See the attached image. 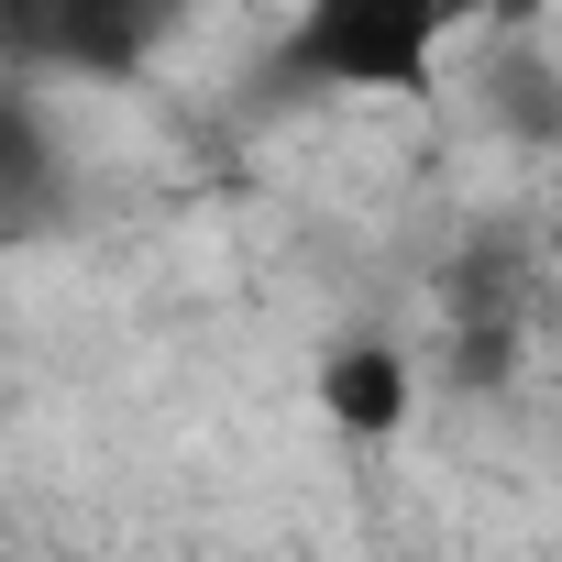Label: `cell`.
<instances>
[{
	"label": "cell",
	"instance_id": "obj_1",
	"mask_svg": "<svg viewBox=\"0 0 562 562\" xmlns=\"http://www.w3.org/2000/svg\"><path fill=\"white\" fill-rule=\"evenodd\" d=\"M463 23L441 0H310V12L265 45V78L299 100H408L452 67Z\"/></svg>",
	"mask_w": 562,
	"mask_h": 562
},
{
	"label": "cell",
	"instance_id": "obj_2",
	"mask_svg": "<svg viewBox=\"0 0 562 562\" xmlns=\"http://www.w3.org/2000/svg\"><path fill=\"white\" fill-rule=\"evenodd\" d=\"M310 397H321V419H331L342 441H397V430H408V408H419V375H408V353H397V342L353 331V342H321Z\"/></svg>",
	"mask_w": 562,
	"mask_h": 562
},
{
	"label": "cell",
	"instance_id": "obj_3",
	"mask_svg": "<svg viewBox=\"0 0 562 562\" xmlns=\"http://www.w3.org/2000/svg\"><path fill=\"white\" fill-rule=\"evenodd\" d=\"M45 188H56L45 111H34V89L12 78V89H0V199H12V232H45Z\"/></svg>",
	"mask_w": 562,
	"mask_h": 562
},
{
	"label": "cell",
	"instance_id": "obj_4",
	"mask_svg": "<svg viewBox=\"0 0 562 562\" xmlns=\"http://www.w3.org/2000/svg\"><path fill=\"white\" fill-rule=\"evenodd\" d=\"M485 111L507 122V144H529V155H562V67H507L496 89H485Z\"/></svg>",
	"mask_w": 562,
	"mask_h": 562
}]
</instances>
